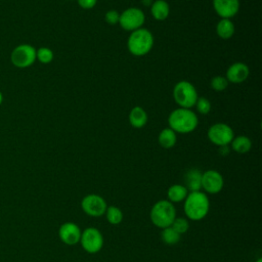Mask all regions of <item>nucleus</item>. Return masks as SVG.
Segmentation results:
<instances>
[{
	"label": "nucleus",
	"instance_id": "nucleus-1",
	"mask_svg": "<svg viewBox=\"0 0 262 262\" xmlns=\"http://www.w3.org/2000/svg\"><path fill=\"white\" fill-rule=\"evenodd\" d=\"M210 210V201L207 194L201 190L190 191L184 200L183 211L186 217L193 221L202 220Z\"/></svg>",
	"mask_w": 262,
	"mask_h": 262
},
{
	"label": "nucleus",
	"instance_id": "nucleus-2",
	"mask_svg": "<svg viewBox=\"0 0 262 262\" xmlns=\"http://www.w3.org/2000/svg\"><path fill=\"white\" fill-rule=\"evenodd\" d=\"M198 117L190 108L178 107L174 110L168 118L169 128L178 133H190L198 127Z\"/></svg>",
	"mask_w": 262,
	"mask_h": 262
},
{
	"label": "nucleus",
	"instance_id": "nucleus-3",
	"mask_svg": "<svg viewBox=\"0 0 262 262\" xmlns=\"http://www.w3.org/2000/svg\"><path fill=\"white\" fill-rule=\"evenodd\" d=\"M154 45V36L147 29H137L131 32L127 47L131 54L135 56H143L147 54Z\"/></svg>",
	"mask_w": 262,
	"mask_h": 262
},
{
	"label": "nucleus",
	"instance_id": "nucleus-4",
	"mask_svg": "<svg viewBox=\"0 0 262 262\" xmlns=\"http://www.w3.org/2000/svg\"><path fill=\"white\" fill-rule=\"evenodd\" d=\"M149 217L154 225L163 229L171 226L176 218V209L168 200H161L151 207Z\"/></svg>",
	"mask_w": 262,
	"mask_h": 262
},
{
	"label": "nucleus",
	"instance_id": "nucleus-5",
	"mask_svg": "<svg viewBox=\"0 0 262 262\" xmlns=\"http://www.w3.org/2000/svg\"><path fill=\"white\" fill-rule=\"evenodd\" d=\"M173 97L180 107L190 108L198 100L195 87L188 81H180L173 88Z\"/></svg>",
	"mask_w": 262,
	"mask_h": 262
},
{
	"label": "nucleus",
	"instance_id": "nucleus-6",
	"mask_svg": "<svg viewBox=\"0 0 262 262\" xmlns=\"http://www.w3.org/2000/svg\"><path fill=\"white\" fill-rule=\"evenodd\" d=\"M36 61V48L27 43L15 46L10 53V62L18 69L31 67Z\"/></svg>",
	"mask_w": 262,
	"mask_h": 262
},
{
	"label": "nucleus",
	"instance_id": "nucleus-7",
	"mask_svg": "<svg viewBox=\"0 0 262 262\" xmlns=\"http://www.w3.org/2000/svg\"><path fill=\"white\" fill-rule=\"evenodd\" d=\"M79 243L84 251L89 254H95L99 252L103 246V236L97 228L87 227L82 231Z\"/></svg>",
	"mask_w": 262,
	"mask_h": 262
},
{
	"label": "nucleus",
	"instance_id": "nucleus-8",
	"mask_svg": "<svg viewBox=\"0 0 262 262\" xmlns=\"http://www.w3.org/2000/svg\"><path fill=\"white\" fill-rule=\"evenodd\" d=\"M234 137L233 130L225 123H216L208 130L209 140L218 146L228 145Z\"/></svg>",
	"mask_w": 262,
	"mask_h": 262
},
{
	"label": "nucleus",
	"instance_id": "nucleus-9",
	"mask_svg": "<svg viewBox=\"0 0 262 262\" xmlns=\"http://www.w3.org/2000/svg\"><path fill=\"white\" fill-rule=\"evenodd\" d=\"M145 15L141 9L137 7H130L120 14L119 24L124 30L133 32L142 27Z\"/></svg>",
	"mask_w": 262,
	"mask_h": 262
},
{
	"label": "nucleus",
	"instance_id": "nucleus-10",
	"mask_svg": "<svg viewBox=\"0 0 262 262\" xmlns=\"http://www.w3.org/2000/svg\"><path fill=\"white\" fill-rule=\"evenodd\" d=\"M81 208L88 216L100 217L104 215L107 205L105 200L101 195L96 193H90L82 199Z\"/></svg>",
	"mask_w": 262,
	"mask_h": 262
},
{
	"label": "nucleus",
	"instance_id": "nucleus-11",
	"mask_svg": "<svg viewBox=\"0 0 262 262\" xmlns=\"http://www.w3.org/2000/svg\"><path fill=\"white\" fill-rule=\"evenodd\" d=\"M224 185L223 176L216 170H207L202 174V188L208 193H218Z\"/></svg>",
	"mask_w": 262,
	"mask_h": 262
},
{
	"label": "nucleus",
	"instance_id": "nucleus-12",
	"mask_svg": "<svg viewBox=\"0 0 262 262\" xmlns=\"http://www.w3.org/2000/svg\"><path fill=\"white\" fill-rule=\"evenodd\" d=\"M81 229L74 222H64L58 228V236L60 241L68 245L74 246L80 242L81 237Z\"/></svg>",
	"mask_w": 262,
	"mask_h": 262
},
{
	"label": "nucleus",
	"instance_id": "nucleus-13",
	"mask_svg": "<svg viewBox=\"0 0 262 262\" xmlns=\"http://www.w3.org/2000/svg\"><path fill=\"white\" fill-rule=\"evenodd\" d=\"M213 7L221 18H231L239 9V0H213Z\"/></svg>",
	"mask_w": 262,
	"mask_h": 262
},
{
	"label": "nucleus",
	"instance_id": "nucleus-14",
	"mask_svg": "<svg viewBox=\"0 0 262 262\" xmlns=\"http://www.w3.org/2000/svg\"><path fill=\"white\" fill-rule=\"evenodd\" d=\"M249 68L246 63L237 61L232 63L226 71V79L231 83H242L249 76Z\"/></svg>",
	"mask_w": 262,
	"mask_h": 262
},
{
	"label": "nucleus",
	"instance_id": "nucleus-15",
	"mask_svg": "<svg viewBox=\"0 0 262 262\" xmlns=\"http://www.w3.org/2000/svg\"><path fill=\"white\" fill-rule=\"evenodd\" d=\"M202 172L199 169H189L184 175V186L190 191H198L202 189Z\"/></svg>",
	"mask_w": 262,
	"mask_h": 262
},
{
	"label": "nucleus",
	"instance_id": "nucleus-16",
	"mask_svg": "<svg viewBox=\"0 0 262 262\" xmlns=\"http://www.w3.org/2000/svg\"><path fill=\"white\" fill-rule=\"evenodd\" d=\"M150 12L155 19L165 20L170 13V6L165 0H156L150 5Z\"/></svg>",
	"mask_w": 262,
	"mask_h": 262
},
{
	"label": "nucleus",
	"instance_id": "nucleus-17",
	"mask_svg": "<svg viewBox=\"0 0 262 262\" xmlns=\"http://www.w3.org/2000/svg\"><path fill=\"white\" fill-rule=\"evenodd\" d=\"M129 122L134 128H142L147 123V114L141 106L133 107L129 113Z\"/></svg>",
	"mask_w": 262,
	"mask_h": 262
},
{
	"label": "nucleus",
	"instance_id": "nucleus-18",
	"mask_svg": "<svg viewBox=\"0 0 262 262\" xmlns=\"http://www.w3.org/2000/svg\"><path fill=\"white\" fill-rule=\"evenodd\" d=\"M188 194V190L184 185L181 184H173L167 190L168 201L173 203H179L185 200Z\"/></svg>",
	"mask_w": 262,
	"mask_h": 262
},
{
	"label": "nucleus",
	"instance_id": "nucleus-19",
	"mask_svg": "<svg viewBox=\"0 0 262 262\" xmlns=\"http://www.w3.org/2000/svg\"><path fill=\"white\" fill-rule=\"evenodd\" d=\"M216 32L221 39H229L234 34V25L229 18H221L216 26Z\"/></svg>",
	"mask_w": 262,
	"mask_h": 262
},
{
	"label": "nucleus",
	"instance_id": "nucleus-20",
	"mask_svg": "<svg viewBox=\"0 0 262 262\" xmlns=\"http://www.w3.org/2000/svg\"><path fill=\"white\" fill-rule=\"evenodd\" d=\"M158 140L162 147L171 148L175 145L177 140L176 132H174L171 128H165L160 132Z\"/></svg>",
	"mask_w": 262,
	"mask_h": 262
},
{
	"label": "nucleus",
	"instance_id": "nucleus-21",
	"mask_svg": "<svg viewBox=\"0 0 262 262\" xmlns=\"http://www.w3.org/2000/svg\"><path fill=\"white\" fill-rule=\"evenodd\" d=\"M231 148L238 154H246L252 147V141L246 135H238L231 140Z\"/></svg>",
	"mask_w": 262,
	"mask_h": 262
},
{
	"label": "nucleus",
	"instance_id": "nucleus-22",
	"mask_svg": "<svg viewBox=\"0 0 262 262\" xmlns=\"http://www.w3.org/2000/svg\"><path fill=\"white\" fill-rule=\"evenodd\" d=\"M105 217L108 223L113 225H118L123 220V212L120 208L116 206H108L105 211Z\"/></svg>",
	"mask_w": 262,
	"mask_h": 262
},
{
	"label": "nucleus",
	"instance_id": "nucleus-23",
	"mask_svg": "<svg viewBox=\"0 0 262 262\" xmlns=\"http://www.w3.org/2000/svg\"><path fill=\"white\" fill-rule=\"evenodd\" d=\"M161 238L162 241L169 246L176 245L180 241V234L176 232L171 226L163 228L161 232Z\"/></svg>",
	"mask_w": 262,
	"mask_h": 262
},
{
	"label": "nucleus",
	"instance_id": "nucleus-24",
	"mask_svg": "<svg viewBox=\"0 0 262 262\" xmlns=\"http://www.w3.org/2000/svg\"><path fill=\"white\" fill-rule=\"evenodd\" d=\"M53 51L48 47H40L36 49V60H39L41 63H50L53 60Z\"/></svg>",
	"mask_w": 262,
	"mask_h": 262
},
{
	"label": "nucleus",
	"instance_id": "nucleus-25",
	"mask_svg": "<svg viewBox=\"0 0 262 262\" xmlns=\"http://www.w3.org/2000/svg\"><path fill=\"white\" fill-rule=\"evenodd\" d=\"M171 227L176 231L178 232L180 235L182 233H185L187 230H188V227H189V224H188V221L185 219V218H181V217H176L174 219V221L172 222L171 224Z\"/></svg>",
	"mask_w": 262,
	"mask_h": 262
},
{
	"label": "nucleus",
	"instance_id": "nucleus-26",
	"mask_svg": "<svg viewBox=\"0 0 262 262\" xmlns=\"http://www.w3.org/2000/svg\"><path fill=\"white\" fill-rule=\"evenodd\" d=\"M228 86V81L225 77L222 76H215L211 80V87L216 91H222L226 89Z\"/></svg>",
	"mask_w": 262,
	"mask_h": 262
},
{
	"label": "nucleus",
	"instance_id": "nucleus-27",
	"mask_svg": "<svg viewBox=\"0 0 262 262\" xmlns=\"http://www.w3.org/2000/svg\"><path fill=\"white\" fill-rule=\"evenodd\" d=\"M196 106V110L200 114H203V115H206L208 114L210 111H211V102L209 99L205 98V97H200L198 98L195 104Z\"/></svg>",
	"mask_w": 262,
	"mask_h": 262
},
{
	"label": "nucleus",
	"instance_id": "nucleus-28",
	"mask_svg": "<svg viewBox=\"0 0 262 262\" xmlns=\"http://www.w3.org/2000/svg\"><path fill=\"white\" fill-rule=\"evenodd\" d=\"M105 21L110 25H116L119 24L120 19V13L117 10H108L104 15Z\"/></svg>",
	"mask_w": 262,
	"mask_h": 262
},
{
	"label": "nucleus",
	"instance_id": "nucleus-29",
	"mask_svg": "<svg viewBox=\"0 0 262 262\" xmlns=\"http://www.w3.org/2000/svg\"><path fill=\"white\" fill-rule=\"evenodd\" d=\"M97 3V0H78V4L84 9L93 8Z\"/></svg>",
	"mask_w": 262,
	"mask_h": 262
},
{
	"label": "nucleus",
	"instance_id": "nucleus-30",
	"mask_svg": "<svg viewBox=\"0 0 262 262\" xmlns=\"http://www.w3.org/2000/svg\"><path fill=\"white\" fill-rule=\"evenodd\" d=\"M220 147V154L222 156H226L229 152V147L228 145H223V146H219Z\"/></svg>",
	"mask_w": 262,
	"mask_h": 262
},
{
	"label": "nucleus",
	"instance_id": "nucleus-31",
	"mask_svg": "<svg viewBox=\"0 0 262 262\" xmlns=\"http://www.w3.org/2000/svg\"><path fill=\"white\" fill-rule=\"evenodd\" d=\"M142 3L144 4V5H151L152 4V2H151V0H142Z\"/></svg>",
	"mask_w": 262,
	"mask_h": 262
},
{
	"label": "nucleus",
	"instance_id": "nucleus-32",
	"mask_svg": "<svg viewBox=\"0 0 262 262\" xmlns=\"http://www.w3.org/2000/svg\"><path fill=\"white\" fill-rule=\"evenodd\" d=\"M3 99H4L3 94H2V92L0 91V105H1V104H2V102H3Z\"/></svg>",
	"mask_w": 262,
	"mask_h": 262
},
{
	"label": "nucleus",
	"instance_id": "nucleus-33",
	"mask_svg": "<svg viewBox=\"0 0 262 262\" xmlns=\"http://www.w3.org/2000/svg\"><path fill=\"white\" fill-rule=\"evenodd\" d=\"M256 262H262V258H259L256 260Z\"/></svg>",
	"mask_w": 262,
	"mask_h": 262
}]
</instances>
